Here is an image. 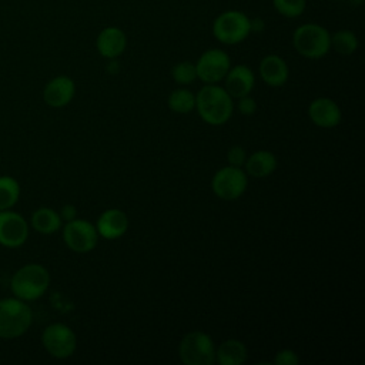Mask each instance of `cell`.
Segmentation results:
<instances>
[{
  "instance_id": "obj_1",
  "label": "cell",
  "mask_w": 365,
  "mask_h": 365,
  "mask_svg": "<svg viewBox=\"0 0 365 365\" xmlns=\"http://www.w3.org/2000/svg\"><path fill=\"white\" fill-rule=\"evenodd\" d=\"M195 108L207 124L221 125L231 118L234 103L224 87L205 84L195 96Z\"/></svg>"
},
{
  "instance_id": "obj_2",
  "label": "cell",
  "mask_w": 365,
  "mask_h": 365,
  "mask_svg": "<svg viewBox=\"0 0 365 365\" xmlns=\"http://www.w3.org/2000/svg\"><path fill=\"white\" fill-rule=\"evenodd\" d=\"M50 285V274L41 264H26L20 267L10 279V289L16 298L26 302L36 301L46 294Z\"/></svg>"
},
{
  "instance_id": "obj_3",
  "label": "cell",
  "mask_w": 365,
  "mask_h": 365,
  "mask_svg": "<svg viewBox=\"0 0 365 365\" xmlns=\"http://www.w3.org/2000/svg\"><path fill=\"white\" fill-rule=\"evenodd\" d=\"M33 311L26 301L9 297L0 299V338L14 339L29 331Z\"/></svg>"
},
{
  "instance_id": "obj_4",
  "label": "cell",
  "mask_w": 365,
  "mask_h": 365,
  "mask_svg": "<svg viewBox=\"0 0 365 365\" xmlns=\"http://www.w3.org/2000/svg\"><path fill=\"white\" fill-rule=\"evenodd\" d=\"M292 46L302 57L322 58L331 50V34L318 23H304L292 33Z\"/></svg>"
},
{
  "instance_id": "obj_5",
  "label": "cell",
  "mask_w": 365,
  "mask_h": 365,
  "mask_svg": "<svg viewBox=\"0 0 365 365\" xmlns=\"http://www.w3.org/2000/svg\"><path fill=\"white\" fill-rule=\"evenodd\" d=\"M212 36L222 44L242 43L251 34L250 17L240 10H225L212 21Z\"/></svg>"
},
{
  "instance_id": "obj_6",
  "label": "cell",
  "mask_w": 365,
  "mask_h": 365,
  "mask_svg": "<svg viewBox=\"0 0 365 365\" xmlns=\"http://www.w3.org/2000/svg\"><path fill=\"white\" fill-rule=\"evenodd\" d=\"M178 356L185 365H212L215 362L214 341L202 331H191L180 341Z\"/></svg>"
},
{
  "instance_id": "obj_7",
  "label": "cell",
  "mask_w": 365,
  "mask_h": 365,
  "mask_svg": "<svg viewBox=\"0 0 365 365\" xmlns=\"http://www.w3.org/2000/svg\"><path fill=\"white\" fill-rule=\"evenodd\" d=\"M41 344L53 358L66 359L74 354L77 348V336L68 325L54 322L44 328Z\"/></svg>"
},
{
  "instance_id": "obj_8",
  "label": "cell",
  "mask_w": 365,
  "mask_h": 365,
  "mask_svg": "<svg viewBox=\"0 0 365 365\" xmlns=\"http://www.w3.org/2000/svg\"><path fill=\"white\" fill-rule=\"evenodd\" d=\"M248 185L247 173L241 170V167L227 165L220 168L212 180H211V188L212 192L221 198V200H237L240 198Z\"/></svg>"
},
{
  "instance_id": "obj_9",
  "label": "cell",
  "mask_w": 365,
  "mask_h": 365,
  "mask_svg": "<svg viewBox=\"0 0 365 365\" xmlns=\"http://www.w3.org/2000/svg\"><path fill=\"white\" fill-rule=\"evenodd\" d=\"M64 244L74 252L87 254L93 251L98 241V232L96 225L87 220L74 218L66 222L63 228Z\"/></svg>"
},
{
  "instance_id": "obj_10",
  "label": "cell",
  "mask_w": 365,
  "mask_h": 365,
  "mask_svg": "<svg viewBox=\"0 0 365 365\" xmlns=\"http://www.w3.org/2000/svg\"><path fill=\"white\" fill-rule=\"evenodd\" d=\"M231 67L230 56L221 48H210L204 51L197 63V78L205 84H218L227 76Z\"/></svg>"
},
{
  "instance_id": "obj_11",
  "label": "cell",
  "mask_w": 365,
  "mask_h": 365,
  "mask_svg": "<svg viewBox=\"0 0 365 365\" xmlns=\"http://www.w3.org/2000/svg\"><path fill=\"white\" fill-rule=\"evenodd\" d=\"M29 238V224L26 218L11 210L0 211V245L19 248Z\"/></svg>"
},
{
  "instance_id": "obj_12",
  "label": "cell",
  "mask_w": 365,
  "mask_h": 365,
  "mask_svg": "<svg viewBox=\"0 0 365 365\" xmlns=\"http://www.w3.org/2000/svg\"><path fill=\"white\" fill-rule=\"evenodd\" d=\"M76 94V84L68 76L51 78L43 88V100L53 108L66 107Z\"/></svg>"
},
{
  "instance_id": "obj_13",
  "label": "cell",
  "mask_w": 365,
  "mask_h": 365,
  "mask_svg": "<svg viewBox=\"0 0 365 365\" xmlns=\"http://www.w3.org/2000/svg\"><path fill=\"white\" fill-rule=\"evenodd\" d=\"M308 115L311 121L321 128H334L342 120L339 106L328 97H318L312 100L308 107Z\"/></svg>"
},
{
  "instance_id": "obj_14",
  "label": "cell",
  "mask_w": 365,
  "mask_h": 365,
  "mask_svg": "<svg viewBox=\"0 0 365 365\" xmlns=\"http://www.w3.org/2000/svg\"><path fill=\"white\" fill-rule=\"evenodd\" d=\"M96 47L101 57L108 60L117 58L125 51L127 36L120 27L108 26L98 33Z\"/></svg>"
},
{
  "instance_id": "obj_15",
  "label": "cell",
  "mask_w": 365,
  "mask_h": 365,
  "mask_svg": "<svg viewBox=\"0 0 365 365\" xmlns=\"http://www.w3.org/2000/svg\"><path fill=\"white\" fill-rule=\"evenodd\" d=\"M225 90L232 98H241L248 96L255 84V76L252 70L245 64H237L230 67L227 76L224 77Z\"/></svg>"
},
{
  "instance_id": "obj_16",
  "label": "cell",
  "mask_w": 365,
  "mask_h": 365,
  "mask_svg": "<svg viewBox=\"0 0 365 365\" xmlns=\"http://www.w3.org/2000/svg\"><path fill=\"white\" fill-rule=\"evenodd\" d=\"M96 228L98 235L106 240L120 238L128 230L127 214L118 208H108L98 217Z\"/></svg>"
},
{
  "instance_id": "obj_17",
  "label": "cell",
  "mask_w": 365,
  "mask_h": 365,
  "mask_svg": "<svg viewBox=\"0 0 365 365\" xmlns=\"http://www.w3.org/2000/svg\"><path fill=\"white\" fill-rule=\"evenodd\" d=\"M258 70L262 81L271 87L284 86L289 76L288 64L278 54H267L262 57Z\"/></svg>"
},
{
  "instance_id": "obj_18",
  "label": "cell",
  "mask_w": 365,
  "mask_h": 365,
  "mask_svg": "<svg viewBox=\"0 0 365 365\" xmlns=\"http://www.w3.org/2000/svg\"><path fill=\"white\" fill-rule=\"evenodd\" d=\"M245 173L255 178H264L272 174L277 168V157L267 150H259L247 157Z\"/></svg>"
},
{
  "instance_id": "obj_19",
  "label": "cell",
  "mask_w": 365,
  "mask_h": 365,
  "mask_svg": "<svg viewBox=\"0 0 365 365\" xmlns=\"http://www.w3.org/2000/svg\"><path fill=\"white\" fill-rule=\"evenodd\" d=\"M247 356V346L240 339H227L215 349V361L220 365H242Z\"/></svg>"
},
{
  "instance_id": "obj_20",
  "label": "cell",
  "mask_w": 365,
  "mask_h": 365,
  "mask_svg": "<svg viewBox=\"0 0 365 365\" xmlns=\"http://www.w3.org/2000/svg\"><path fill=\"white\" fill-rule=\"evenodd\" d=\"M61 218L60 214L48 207H40L37 208L30 218L31 227L40 232V234H54L61 228Z\"/></svg>"
},
{
  "instance_id": "obj_21",
  "label": "cell",
  "mask_w": 365,
  "mask_h": 365,
  "mask_svg": "<svg viewBox=\"0 0 365 365\" xmlns=\"http://www.w3.org/2000/svg\"><path fill=\"white\" fill-rule=\"evenodd\" d=\"M20 198V184L11 175H0V211L11 210Z\"/></svg>"
},
{
  "instance_id": "obj_22",
  "label": "cell",
  "mask_w": 365,
  "mask_h": 365,
  "mask_svg": "<svg viewBox=\"0 0 365 365\" xmlns=\"http://www.w3.org/2000/svg\"><path fill=\"white\" fill-rule=\"evenodd\" d=\"M359 41L354 31L351 30H338L331 34V48H334L341 56H351L358 50Z\"/></svg>"
},
{
  "instance_id": "obj_23",
  "label": "cell",
  "mask_w": 365,
  "mask_h": 365,
  "mask_svg": "<svg viewBox=\"0 0 365 365\" xmlns=\"http://www.w3.org/2000/svg\"><path fill=\"white\" fill-rule=\"evenodd\" d=\"M167 103L174 113L188 114L195 108V96L187 88H177L168 96Z\"/></svg>"
},
{
  "instance_id": "obj_24",
  "label": "cell",
  "mask_w": 365,
  "mask_h": 365,
  "mask_svg": "<svg viewBox=\"0 0 365 365\" xmlns=\"http://www.w3.org/2000/svg\"><path fill=\"white\" fill-rule=\"evenodd\" d=\"M272 6L282 17L297 19L304 14L307 0H272Z\"/></svg>"
},
{
  "instance_id": "obj_25",
  "label": "cell",
  "mask_w": 365,
  "mask_h": 365,
  "mask_svg": "<svg viewBox=\"0 0 365 365\" xmlns=\"http://www.w3.org/2000/svg\"><path fill=\"white\" fill-rule=\"evenodd\" d=\"M171 76L178 84H190L197 78L195 64L191 61H180L171 68Z\"/></svg>"
},
{
  "instance_id": "obj_26",
  "label": "cell",
  "mask_w": 365,
  "mask_h": 365,
  "mask_svg": "<svg viewBox=\"0 0 365 365\" xmlns=\"http://www.w3.org/2000/svg\"><path fill=\"white\" fill-rule=\"evenodd\" d=\"M227 160L230 163V165H234V167H241L244 165L245 160H247V153L242 147L240 145H234L228 150L227 153Z\"/></svg>"
},
{
  "instance_id": "obj_27",
  "label": "cell",
  "mask_w": 365,
  "mask_h": 365,
  "mask_svg": "<svg viewBox=\"0 0 365 365\" xmlns=\"http://www.w3.org/2000/svg\"><path fill=\"white\" fill-rule=\"evenodd\" d=\"M299 362V358L295 351L292 349H281L277 352L274 358V364L277 365H297Z\"/></svg>"
},
{
  "instance_id": "obj_28",
  "label": "cell",
  "mask_w": 365,
  "mask_h": 365,
  "mask_svg": "<svg viewBox=\"0 0 365 365\" xmlns=\"http://www.w3.org/2000/svg\"><path fill=\"white\" fill-rule=\"evenodd\" d=\"M238 111L244 115H252L257 111L255 100L250 97V94L238 98Z\"/></svg>"
},
{
  "instance_id": "obj_29",
  "label": "cell",
  "mask_w": 365,
  "mask_h": 365,
  "mask_svg": "<svg viewBox=\"0 0 365 365\" xmlns=\"http://www.w3.org/2000/svg\"><path fill=\"white\" fill-rule=\"evenodd\" d=\"M58 214H60L61 221L68 222V221L77 218V208H76L73 204H66V205L61 207V210H60Z\"/></svg>"
},
{
  "instance_id": "obj_30",
  "label": "cell",
  "mask_w": 365,
  "mask_h": 365,
  "mask_svg": "<svg viewBox=\"0 0 365 365\" xmlns=\"http://www.w3.org/2000/svg\"><path fill=\"white\" fill-rule=\"evenodd\" d=\"M250 23H251V33L252 31H262L264 30V21L261 20V19H258V17H255V19H250Z\"/></svg>"
},
{
  "instance_id": "obj_31",
  "label": "cell",
  "mask_w": 365,
  "mask_h": 365,
  "mask_svg": "<svg viewBox=\"0 0 365 365\" xmlns=\"http://www.w3.org/2000/svg\"><path fill=\"white\" fill-rule=\"evenodd\" d=\"M118 68H120V66H118V63L115 61V58H111L110 63H108V66H107L108 73H117Z\"/></svg>"
},
{
  "instance_id": "obj_32",
  "label": "cell",
  "mask_w": 365,
  "mask_h": 365,
  "mask_svg": "<svg viewBox=\"0 0 365 365\" xmlns=\"http://www.w3.org/2000/svg\"><path fill=\"white\" fill-rule=\"evenodd\" d=\"M334 1H349V0H334Z\"/></svg>"
}]
</instances>
